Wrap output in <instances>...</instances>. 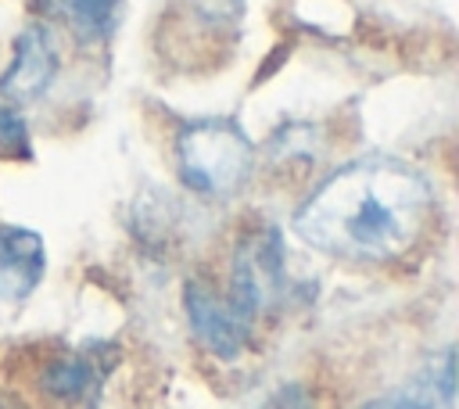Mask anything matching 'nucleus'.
<instances>
[{
    "label": "nucleus",
    "mask_w": 459,
    "mask_h": 409,
    "mask_svg": "<svg viewBox=\"0 0 459 409\" xmlns=\"http://www.w3.org/2000/svg\"><path fill=\"white\" fill-rule=\"evenodd\" d=\"M122 0H36V7L68 29L79 43H100L111 36Z\"/></svg>",
    "instance_id": "obj_8"
},
{
    "label": "nucleus",
    "mask_w": 459,
    "mask_h": 409,
    "mask_svg": "<svg viewBox=\"0 0 459 409\" xmlns=\"http://www.w3.org/2000/svg\"><path fill=\"white\" fill-rule=\"evenodd\" d=\"M57 72H61V50L54 29L43 22H29L11 43V61L0 75V100L32 104L54 86Z\"/></svg>",
    "instance_id": "obj_5"
},
{
    "label": "nucleus",
    "mask_w": 459,
    "mask_h": 409,
    "mask_svg": "<svg viewBox=\"0 0 459 409\" xmlns=\"http://www.w3.org/2000/svg\"><path fill=\"white\" fill-rule=\"evenodd\" d=\"M172 158H176V176L190 194L208 201H226L255 176L258 151L237 118L204 115L176 129Z\"/></svg>",
    "instance_id": "obj_2"
},
{
    "label": "nucleus",
    "mask_w": 459,
    "mask_h": 409,
    "mask_svg": "<svg viewBox=\"0 0 459 409\" xmlns=\"http://www.w3.org/2000/svg\"><path fill=\"white\" fill-rule=\"evenodd\" d=\"M0 158H7V161H29L32 158L29 126L18 115V108L7 100H0Z\"/></svg>",
    "instance_id": "obj_11"
},
{
    "label": "nucleus",
    "mask_w": 459,
    "mask_h": 409,
    "mask_svg": "<svg viewBox=\"0 0 459 409\" xmlns=\"http://www.w3.org/2000/svg\"><path fill=\"white\" fill-rule=\"evenodd\" d=\"M434 215L430 179L387 154H362L323 176L294 208V233L341 262H391L420 244Z\"/></svg>",
    "instance_id": "obj_1"
},
{
    "label": "nucleus",
    "mask_w": 459,
    "mask_h": 409,
    "mask_svg": "<svg viewBox=\"0 0 459 409\" xmlns=\"http://www.w3.org/2000/svg\"><path fill=\"white\" fill-rule=\"evenodd\" d=\"M434 398L445 402V405L452 402V352H445L437 359V366H430L409 387L391 391V395H380V398L366 402L362 409H434Z\"/></svg>",
    "instance_id": "obj_9"
},
{
    "label": "nucleus",
    "mask_w": 459,
    "mask_h": 409,
    "mask_svg": "<svg viewBox=\"0 0 459 409\" xmlns=\"http://www.w3.org/2000/svg\"><path fill=\"white\" fill-rule=\"evenodd\" d=\"M100 377H104V370L97 366V359L90 352H65L43 366L39 387L54 402H86L97 395Z\"/></svg>",
    "instance_id": "obj_7"
},
{
    "label": "nucleus",
    "mask_w": 459,
    "mask_h": 409,
    "mask_svg": "<svg viewBox=\"0 0 459 409\" xmlns=\"http://www.w3.org/2000/svg\"><path fill=\"white\" fill-rule=\"evenodd\" d=\"M287 248L283 233L273 222H258L244 230L230 255V287L226 294L255 319L276 309L287 298Z\"/></svg>",
    "instance_id": "obj_3"
},
{
    "label": "nucleus",
    "mask_w": 459,
    "mask_h": 409,
    "mask_svg": "<svg viewBox=\"0 0 459 409\" xmlns=\"http://www.w3.org/2000/svg\"><path fill=\"white\" fill-rule=\"evenodd\" d=\"M186 323L197 337V344L219 359H237L251 341V316L215 283L190 280L183 291Z\"/></svg>",
    "instance_id": "obj_4"
},
{
    "label": "nucleus",
    "mask_w": 459,
    "mask_h": 409,
    "mask_svg": "<svg viewBox=\"0 0 459 409\" xmlns=\"http://www.w3.org/2000/svg\"><path fill=\"white\" fill-rule=\"evenodd\" d=\"M47 273L43 237L29 226H0V301H25Z\"/></svg>",
    "instance_id": "obj_6"
},
{
    "label": "nucleus",
    "mask_w": 459,
    "mask_h": 409,
    "mask_svg": "<svg viewBox=\"0 0 459 409\" xmlns=\"http://www.w3.org/2000/svg\"><path fill=\"white\" fill-rule=\"evenodd\" d=\"M269 158L276 169H308L319 158V129L312 122H287L269 136Z\"/></svg>",
    "instance_id": "obj_10"
},
{
    "label": "nucleus",
    "mask_w": 459,
    "mask_h": 409,
    "mask_svg": "<svg viewBox=\"0 0 459 409\" xmlns=\"http://www.w3.org/2000/svg\"><path fill=\"white\" fill-rule=\"evenodd\" d=\"M251 409H312V398H308L305 387L283 384V387H276L262 405H251Z\"/></svg>",
    "instance_id": "obj_12"
}]
</instances>
